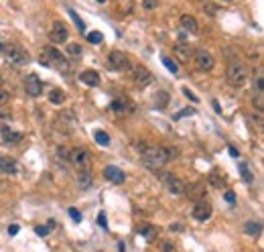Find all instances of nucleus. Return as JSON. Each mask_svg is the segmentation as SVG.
Listing matches in <instances>:
<instances>
[{"mask_svg": "<svg viewBox=\"0 0 264 252\" xmlns=\"http://www.w3.org/2000/svg\"><path fill=\"white\" fill-rule=\"evenodd\" d=\"M136 149L140 153L142 163L149 167L151 171H158L163 165H167L171 159L177 157V151L171 149V146H161V144H146V142H136Z\"/></svg>", "mask_w": 264, "mask_h": 252, "instance_id": "f257e3e1", "label": "nucleus"}, {"mask_svg": "<svg viewBox=\"0 0 264 252\" xmlns=\"http://www.w3.org/2000/svg\"><path fill=\"white\" fill-rule=\"evenodd\" d=\"M43 65L51 67V69H57L61 73H67L69 71V61L67 57L59 53V51L55 47H43L41 49V59H39Z\"/></svg>", "mask_w": 264, "mask_h": 252, "instance_id": "f03ea898", "label": "nucleus"}, {"mask_svg": "<svg viewBox=\"0 0 264 252\" xmlns=\"http://www.w3.org/2000/svg\"><path fill=\"white\" fill-rule=\"evenodd\" d=\"M226 79L232 88H242L248 79V69L244 63L240 61H230L228 63V69H226Z\"/></svg>", "mask_w": 264, "mask_h": 252, "instance_id": "7ed1b4c3", "label": "nucleus"}, {"mask_svg": "<svg viewBox=\"0 0 264 252\" xmlns=\"http://www.w3.org/2000/svg\"><path fill=\"white\" fill-rule=\"evenodd\" d=\"M0 51L4 53L6 61L13 63V65H25L29 63V53L25 47H20L16 43H8V45H0Z\"/></svg>", "mask_w": 264, "mask_h": 252, "instance_id": "20e7f679", "label": "nucleus"}, {"mask_svg": "<svg viewBox=\"0 0 264 252\" xmlns=\"http://www.w3.org/2000/svg\"><path fill=\"white\" fill-rule=\"evenodd\" d=\"M106 67H108L110 71H124V69H130L128 55L122 53V51H112V53H108V59H106Z\"/></svg>", "mask_w": 264, "mask_h": 252, "instance_id": "39448f33", "label": "nucleus"}, {"mask_svg": "<svg viewBox=\"0 0 264 252\" xmlns=\"http://www.w3.org/2000/svg\"><path fill=\"white\" fill-rule=\"evenodd\" d=\"M161 175V181H163V187L167 189L169 193H173V195H181L185 191V181L183 179H179V177H175L173 173H158Z\"/></svg>", "mask_w": 264, "mask_h": 252, "instance_id": "423d86ee", "label": "nucleus"}, {"mask_svg": "<svg viewBox=\"0 0 264 252\" xmlns=\"http://www.w3.org/2000/svg\"><path fill=\"white\" fill-rule=\"evenodd\" d=\"M67 159L78 167V169H88L90 163H92V155L88 149H83V146H76V149H71Z\"/></svg>", "mask_w": 264, "mask_h": 252, "instance_id": "0eeeda50", "label": "nucleus"}, {"mask_svg": "<svg viewBox=\"0 0 264 252\" xmlns=\"http://www.w3.org/2000/svg\"><path fill=\"white\" fill-rule=\"evenodd\" d=\"M193 61H195V67L199 71H211L216 65V61H214V55L209 53L207 49H197L193 51Z\"/></svg>", "mask_w": 264, "mask_h": 252, "instance_id": "6e6552de", "label": "nucleus"}, {"mask_svg": "<svg viewBox=\"0 0 264 252\" xmlns=\"http://www.w3.org/2000/svg\"><path fill=\"white\" fill-rule=\"evenodd\" d=\"M211 214H214V207H211V204L207 202V197L195 202V205L191 209V216H193V220H197V222H207L211 218Z\"/></svg>", "mask_w": 264, "mask_h": 252, "instance_id": "1a4fd4ad", "label": "nucleus"}, {"mask_svg": "<svg viewBox=\"0 0 264 252\" xmlns=\"http://www.w3.org/2000/svg\"><path fill=\"white\" fill-rule=\"evenodd\" d=\"M49 39H51V43H55V45H61V43H65V41L69 39V31L67 27L61 23V20H55L49 31Z\"/></svg>", "mask_w": 264, "mask_h": 252, "instance_id": "9d476101", "label": "nucleus"}, {"mask_svg": "<svg viewBox=\"0 0 264 252\" xmlns=\"http://www.w3.org/2000/svg\"><path fill=\"white\" fill-rule=\"evenodd\" d=\"M173 53H175V57L181 61V63H187L189 59H193V47L189 45V41H185V39L181 37V39H179L177 43H175Z\"/></svg>", "mask_w": 264, "mask_h": 252, "instance_id": "9b49d317", "label": "nucleus"}, {"mask_svg": "<svg viewBox=\"0 0 264 252\" xmlns=\"http://www.w3.org/2000/svg\"><path fill=\"white\" fill-rule=\"evenodd\" d=\"M132 81H134L136 88L142 90V88H146L153 81V73L146 67H142V65H136V67H132Z\"/></svg>", "mask_w": 264, "mask_h": 252, "instance_id": "f8f14e48", "label": "nucleus"}, {"mask_svg": "<svg viewBox=\"0 0 264 252\" xmlns=\"http://www.w3.org/2000/svg\"><path fill=\"white\" fill-rule=\"evenodd\" d=\"M25 92L29 94V96H33V98H37V96L43 94V83H41L37 73H29V76L25 78Z\"/></svg>", "mask_w": 264, "mask_h": 252, "instance_id": "ddd939ff", "label": "nucleus"}, {"mask_svg": "<svg viewBox=\"0 0 264 252\" xmlns=\"http://www.w3.org/2000/svg\"><path fill=\"white\" fill-rule=\"evenodd\" d=\"M189 199H193V202H199V199H205V183H191V185H185V191H183Z\"/></svg>", "mask_w": 264, "mask_h": 252, "instance_id": "4468645a", "label": "nucleus"}, {"mask_svg": "<svg viewBox=\"0 0 264 252\" xmlns=\"http://www.w3.org/2000/svg\"><path fill=\"white\" fill-rule=\"evenodd\" d=\"M110 108H112L116 114H130V112L134 110V102H132V100H128L126 96H122V98L112 100Z\"/></svg>", "mask_w": 264, "mask_h": 252, "instance_id": "2eb2a0df", "label": "nucleus"}, {"mask_svg": "<svg viewBox=\"0 0 264 252\" xmlns=\"http://www.w3.org/2000/svg\"><path fill=\"white\" fill-rule=\"evenodd\" d=\"M76 179H78V185L79 189H90L92 183H93V175H92V169L88 167V169H78V175H76Z\"/></svg>", "mask_w": 264, "mask_h": 252, "instance_id": "dca6fc26", "label": "nucleus"}, {"mask_svg": "<svg viewBox=\"0 0 264 252\" xmlns=\"http://www.w3.org/2000/svg\"><path fill=\"white\" fill-rule=\"evenodd\" d=\"M104 177L108 181H112V183H124V179H126V175H124V171H120L118 167H114V165H108L104 169Z\"/></svg>", "mask_w": 264, "mask_h": 252, "instance_id": "f3484780", "label": "nucleus"}, {"mask_svg": "<svg viewBox=\"0 0 264 252\" xmlns=\"http://www.w3.org/2000/svg\"><path fill=\"white\" fill-rule=\"evenodd\" d=\"M0 171L6 175H15V173H18V165L15 159H10V157L0 155Z\"/></svg>", "mask_w": 264, "mask_h": 252, "instance_id": "a211bd4d", "label": "nucleus"}, {"mask_svg": "<svg viewBox=\"0 0 264 252\" xmlns=\"http://www.w3.org/2000/svg\"><path fill=\"white\" fill-rule=\"evenodd\" d=\"M2 141H4V144H18L20 141H23V132L10 130L8 126H4L2 128Z\"/></svg>", "mask_w": 264, "mask_h": 252, "instance_id": "6ab92c4d", "label": "nucleus"}, {"mask_svg": "<svg viewBox=\"0 0 264 252\" xmlns=\"http://www.w3.org/2000/svg\"><path fill=\"white\" fill-rule=\"evenodd\" d=\"M181 27H183V31H187V33H191V35H195L197 31H199L197 18L191 16V15H183L181 16Z\"/></svg>", "mask_w": 264, "mask_h": 252, "instance_id": "aec40b11", "label": "nucleus"}, {"mask_svg": "<svg viewBox=\"0 0 264 252\" xmlns=\"http://www.w3.org/2000/svg\"><path fill=\"white\" fill-rule=\"evenodd\" d=\"M79 79L86 83V86H100V73L93 69H86L83 73H79Z\"/></svg>", "mask_w": 264, "mask_h": 252, "instance_id": "412c9836", "label": "nucleus"}, {"mask_svg": "<svg viewBox=\"0 0 264 252\" xmlns=\"http://www.w3.org/2000/svg\"><path fill=\"white\" fill-rule=\"evenodd\" d=\"M57 122H59V126H61V128H63V130H65V132H69V130H71V126H73V124H76V122H78V118H76V116H73V114H71V112H63V114H61V116L57 118Z\"/></svg>", "mask_w": 264, "mask_h": 252, "instance_id": "4be33fe9", "label": "nucleus"}, {"mask_svg": "<svg viewBox=\"0 0 264 252\" xmlns=\"http://www.w3.org/2000/svg\"><path fill=\"white\" fill-rule=\"evenodd\" d=\"M139 234L144 238V240H149V242H153V240L158 236V230L153 226V224H142L139 228Z\"/></svg>", "mask_w": 264, "mask_h": 252, "instance_id": "5701e85b", "label": "nucleus"}, {"mask_svg": "<svg viewBox=\"0 0 264 252\" xmlns=\"http://www.w3.org/2000/svg\"><path fill=\"white\" fill-rule=\"evenodd\" d=\"M244 232H246L248 236L258 238V236L262 234V226H260V222H246V224H244Z\"/></svg>", "mask_w": 264, "mask_h": 252, "instance_id": "b1692460", "label": "nucleus"}, {"mask_svg": "<svg viewBox=\"0 0 264 252\" xmlns=\"http://www.w3.org/2000/svg\"><path fill=\"white\" fill-rule=\"evenodd\" d=\"M155 106L161 108V110L169 106V94H167V92H163V90L156 92V96H155Z\"/></svg>", "mask_w": 264, "mask_h": 252, "instance_id": "393cba45", "label": "nucleus"}, {"mask_svg": "<svg viewBox=\"0 0 264 252\" xmlns=\"http://www.w3.org/2000/svg\"><path fill=\"white\" fill-rule=\"evenodd\" d=\"M67 53H69L71 59H79L81 53H83V49H81V45H78V43H71V45H67Z\"/></svg>", "mask_w": 264, "mask_h": 252, "instance_id": "a878e982", "label": "nucleus"}, {"mask_svg": "<svg viewBox=\"0 0 264 252\" xmlns=\"http://www.w3.org/2000/svg\"><path fill=\"white\" fill-rule=\"evenodd\" d=\"M49 100L59 106V104H63V100H65V94H63L61 90H51L49 92Z\"/></svg>", "mask_w": 264, "mask_h": 252, "instance_id": "bb28decb", "label": "nucleus"}, {"mask_svg": "<svg viewBox=\"0 0 264 252\" xmlns=\"http://www.w3.org/2000/svg\"><path fill=\"white\" fill-rule=\"evenodd\" d=\"M96 142L100 144V146H108L110 144V136H108V132H104V130H96Z\"/></svg>", "mask_w": 264, "mask_h": 252, "instance_id": "cd10ccee", "label": "nucleus"}, {"mask_svg": "<svg viewBox=\"0 0 264 252\" xmlns=\"http://www.w3.org/2000/svg\"><path fill=\"white\" fill-rule=\"evenodd\" d=\"M163 65L173 73V76H179V67H177V63L171 59V57H163Z\"/></svg>", "mask_w": 264, "mask_h": 252, "instance_id": "c85d7f7f", "label": "nucleus"}, {"mask_svg": "<svg viewBox=\"0 0 264 252\" xmlns=\"http://www.w3.org/2000/svg\"><path fill=\"white\" fill-rule=\"evenodd\" d=\"M252 104H254V108H256L258 112H262V110H264V92H256Z\"/></svg>", "mask_w": 264, "mask_h": 252, "instance_id": "c756f323", "label": "nucleus"}, {"mask_svg": "<svg viewBox=\"0 0 264 252\" xmlns=\"http://www.w3.org/2000/svg\"><path fill=\"white\" fill-rule=\"evenodd\" d=\"M88 41L92 45H100L104 41V35L100 33V31H92V33H88Z\"/></svg>", "mask_w": 264, "mask_h": 252, "instance_id": "7c9ffc66", "label": "nucleus"}, {"mask_svg": "<svg viewBox=\"0 0 264 252\" xmlns=\"http://www.w3.org/2000/svg\"><path fill=\"white\" fill-rule=\"evenodd\" d=\"M240 173H242V177H244L246 183H252V181H254V177H252V173H250V169H248L246 163H240Z\"/></svg>", "mask_w": 264, "mask_h": 252, "instance_id": "2f4dec72", "label": "nucleus"}, {"mask_svg": "<svg viewBox=\"0 0 264 252\" xmlns=\"http://www.w3.org/2000/svg\"><path fill=\"white\" fill-rule=\"evenodd\" d=\"M53 226H55V222H53V220H51L49 226H37V228H35V232H37L39 236H47V234H49V230H51Z\"/></svg>", "mask_w": 264, "mask_h": 252, "instance_id": "473e14b6", "label": "nucleus"}, {"mask_svg": "<svg viewBox=\"0 0 264 252\" xmlns=\"http://www.w3.org/2000/svg\"><path fill=\"white\" fill-rule=\"evenodd\" d=\"M158 4V0H142V8L144 10H155Z\"/></svg>", "mask_w": 264, "mask_h": 252, "instance_id": "72a5a7b5", "label": "nucleus"}, {"mask_svg": "<svg viewBox=\"0 0 264 252\" xmlns=\"http://www.w3.org/2000/svg\"><path fill=\"white\" fill-rule=\"evenodd\" d=\"M69 15H71V18H73V20H76V23H78V29H79L81 33H83V31H86V25L81 23V18H79V16H78L76 13H73V10H69Z\"/></svg>", "mask_w": 264, "mask_h": 252, "instance_id": "f704fd0d", "label": "nucleus"}, {"mask_svg": "<svg viewBox=\"0 0 264 252\" xmlns=\"http://www.w3.org/2000/svg\"><path fill=\"white\" fill-rule=\"evenodd\" d=\"M161 250H163V252H177V246H175L173 242H169V240H167V242H163Z\"/></svg>", "mask_w": 264, "mask_h": 252, "instance_id": "c9c22d12", "label": "nucleus"}, {"mask_svg": "<svg viewBox=\"0 0 264 252\" xmlns=\"http://www.w3.org/2000/svg\"><path fill=\"white\" fill-rule=\"evenodd\" d=\"M195 110L193 108H187V110H181V112H179V114H175V120H179V118H183V116H191V114H193Z\"/></svg>", "mask_w": 264, "mask_h": 252, "instance_id": "e433bc0d", "label": "nucleus"}, {"mask_svg": "<svg viewBox=\"0 0 264 252\" xmlns=\"http://www.w3.org/2000/svg\"><path fill=\"white\" fill-rule=\"evenodd\" d=\"M183 96H185V98H189L191 102H199V98L195 96L193 92H189V88H183Z\"/></svg>", "mask_w": 264, "mask_h": 252, "instance_id": "4c0bfd02", "label": "nucleus"}, {"mask_svg": "<svg viewBox=\"0 0 264 252\" xmlns=\"http://www.w3.org/2000/svg\"><path fill=\"white\" fill-rule=\"evenodd\" d=\"M254 90H256V92H264V88H262V71H258V76H256Z\"/></svg>", "mask_w": 264, "mask_h": 252, "instance_id": "58836bf2", "label": "nucleus"}, {"mask_svg": "<svg viewBox=\"0 0 264 252\" xmlns=\"http://www.w3.org/2000/svg\"><path fill=\"white\" fill-rule=\"evenodd\" d=\"M69 216L73 218V222H81V214L78 212L76 207H71V209H69Z\"/></svg>", "mask_w": 264, "mask_h": 252, "instance_id": "ea45409f", "label": "nucleus"}, {"mask_svg": "<svg viewBox=\"0 0 264 252\" xmlns=\"http://www.w3.org/2000/svg\"><path fill=\"white\" fill-rule=\"evenodd\" d=\"M209 183L214 185V187H219V177H217V173H211V175H209Z\"/></svg>", "mask_w": 264, "mask_h": 252, "instance_id": "a19ab883", "label": "nucleus"}, {"mask_svg": "<svg viewBox=\"0 0 264 252\" xmlns=\"http://www.w3.org/2000/svg\"><path fill=\"white\" fill-rule=\"evenodd\" d=\"M8 102V92L4 88H0V104H6Z\"/></svg>", "mask_w": 264, "mask_h": 252, "instance_id": "79ce46f5", "label": "nucleus"}, {"mask_svg": "<svg viewBox=\"0 0 264 252\" xmlns=\"http://www.w3.org/2000/svg\"><path fill=\"white\" fill-rule=\"evenodd\" d=\"M224 197H226V202H228V204H234V202H236V195L232 193V191H226V195H224Z\"/></svg>", "mask_w": 264, "mask_h": 252, "instance_id": "37998d69", "label": "nucleus"}, {"mask_svg": "<svg viewBox=\"0 0 264 252\" xmlns=\"http://www.w3.org/2000/svg\"><path fill=\"white\" fill-rule=\"evenodd\" d=\"M98 224H100L102 228L108 226V224H106V216H104V214H100V216H98Z\"/></svg>", "mask_w": 264, "mask_h": 252, "instance_id": "c03bdc74", "label": "nucleus"}, {"mask_svg": "<svg viewBox=\"0 0 264 252\" xmlns=\"http://www.w3.org/2000/svg\"><path fill=\"white\" fill-rule=\"evenodd\" d=\"M8 234H10V236L18 234V226H10V228H8Z\"/></svg>", "mask_w": 264, "mask_h": 252, "instance_id": "a18cd8bd", "label": "nucleus"}, {"mask_svg": "<svg viewBox=\"0 0 264 252\" xmlns=\"http://www.w3.org/2000/svg\"><path fill=\"white\" fill-rule=\"evenodd\" d=\"M228 151H230V155H232V157H234V159H238V155H240V153H238V151L234 149V146H230V149H228Z\"/></svg>", "mask_w": 264, "mask_h": 252, "instance_id": "49530a36", "label": "nucleus"}, {"mask_svg": "<svg viewBox=\"0 0 264 252\" xmlns=\"http://www.w3.org/2000/svg\"><path fill=\"white\" fill-rule=\"evenodd\" d=\"M207 13H209V15H216V6L209 4V6H207Z\"/></svg>", "mask_w": 264, "mask_h": 252, "instance_id": "de8ad7c7", "label": "nucleus"}, {"mask_svg": "<svg viewBox=\"0 0 264 252\" xmlns=\"http://www.w3.org/2000/svg\"><path fill=\"white\" fill-rule=\"evenodd\" d=\"M219 2H232V0H219Z\"/></svg>", "mask_w": 264, "mask_h": 252, "instance_id": "09e8293b", "label": "nucleus"}, {"mask_svg": "<svg viewBox=\"0 0 264 252\" xmlns=\"http://www.w3.org/2000/svg\"><path fill=\"white\" fill-rule=\"evenodd\" d=\"M98 2H106V0H98Z\"/></svg>", "mask_w": 264, "mask_h": 252, "instance_id": "8fccbe9b", "label": "nucleus"}, {"mask_svg": "<svg viewBox=\"0 0 264 252\" xmlns=\"http://www.w3.org/2000/svg\"><path fill=\"white\" fill-rule=\"evenodd\" d=\"M199 2H205V0H199Z\"/></svg>", "mask_w": 264, "mask_h": 252, "instance_id": "3c124183", "label": "nucleus"}, {"mask_svg": "<svg viewBox=\"0 0 264 252\" xmlns=\"http://www.w3.org/2000/svg\"><path fill=\"white\" fill-rule=\"evenodd\" d=\"M0 81H2V78H0Z\"/></svg>", "mask_w": 264, "mask_h": 252, "instance_id": "603ef678", "label": "nucleus"}]
</instances>
